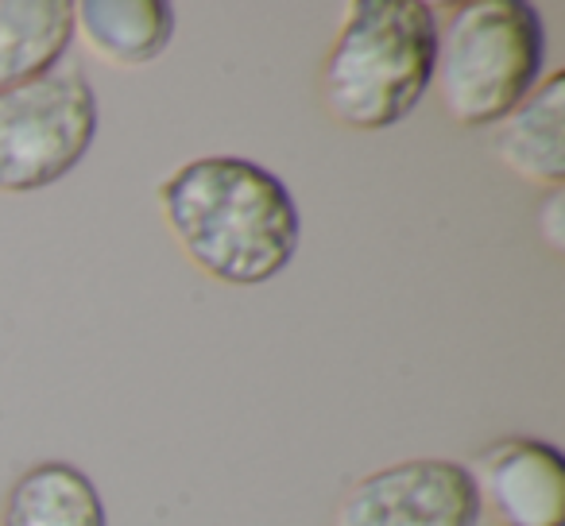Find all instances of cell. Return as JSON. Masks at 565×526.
Returning a JSON list of instances; mask_svg holds the SVG:
<instances>
[{
    "mask_svg": "<svg viewBox=\"0 0 565 526\" xmlns=\"http://www.w3.org/2000/svg\"><path fill=\"white\" fill-rule=\"evenodd\" d=\"M495 526H565V461L542 438L488 441L465 464Z\"/></svg>",
    "mask_w": 565,
    "mask_h": 526,
    "instance_id": "6",
    "label": "cell"
},
{
    "mask_svg": "<svg viewBox=\"0 0 565 526\" xmlns=\"http://www.w3.org/2000/svg\"><path fill=\"white\" fill-rule=\"evenodd\" d=\"M539 233L546 236V244L554 251H565V194L562 190H550L546 202L539 205V217H534Z\"/></svg>",
    "mask_w": 565,
    "mask_h": 526,
    "instance_id": "11",
    "label": "cell"
},
{
    "mask_svg": "<svg viewBox=\"0 0 565 526\" xmlns=\"http://www.w3.org/2000/svg\"><path fill=\"white\" fill-rule=\"evenodd\" d=\"M0 526H109L97 484L71 461H40L12 480Z\"/></svg>",
    "mask_w": 565,
    "mask_h": 526,
    "instance_id": "9",
    "label": "cell"
},
{
    "mask_svg": "<svg viewBox=\"0 0 565 526\" xmlns=\"http://www.w3.org/2000/svg\"><path fill=\"white\" fill-rule=\"evenodd\" d=\"M159 210L182 256L228 287H259L291 268L302 217L287 182L244 155L190 159L159 182Z\"/></svg>",
    "mask_w": 565,
    "mask_h": 526,
    "instance_id": "1",
    "label": "cell"
},
{
    "mask_svg": "<svg viewBox=\"0 0 565 526\" xmlns=\"http://www.w3.org/2000/svg\"><path fill=\"white\" fill-rule=\"evenodd\" d=\"M542 71L546 24L526 0H472L438 20L430 86L454 125H500L534 94Z\"/></svg>",
    "mask_w": 565,
    "mask_h": 526,
    "instance_id": "3",
    "label": "cell"
},
{
    "mask_svg": "<svg viewBox=\"0 0 565 526\" xmlns=\"http://www.w3.org/2000/svg\"><path fill=\"white\" fill-rule=\"evenodd\" d=\"M94 82L74 63L0 89V194H35L63 182L97 140Z\"/></svg>",
    "mask_w": 565,
    "mask_h": 526,
    "instance_id": "4",
    "label": "cell"
},
{
    "mask_svg": "<svg viewBox=\"0 0 565 526\" xmlns=\"http://www.w3.org/2000/svg\"><path fill=\"white\" fill-rule=\"evenodd\" d=\"M174 4L167 0H82L74 4V40L120 71L151 66L174 43Z\"/></svg>",
    "mask_w": 565,
    "mask_h": 526,
    "instance_id": "8",
    "label": "cell"
},
{
    "mask_svg": "<svg viewBox=\"0 0 565 526\" xmlns=\"http://www.w3.org/2000/svg\"><path fill=\"white\" fill-rule=\"evenodd\" d=\"M333 526H480V500L465 461H395L341 492Z\"/></svg>",
    "mask_w": 565,
    "mask_h": 526,
    "instance_id": "5",
    "label": "cell"
},
{
    "mask_svg": "<svg viewBox=\"0 0 565 526\" xmlns=\"http://www.w3.org/2000/svg\"><path fill=\"white\" fill-rule=\"evenodd\" d=\"M438 17L423 0H356L349 4L318 94L341 128L384 132L407 120L434 78Z\"/></svg>",
    "mask_w": 565,
    "mask_h": 526,
    "instance_id": "2",
    "label": "cell"
},
{
    "mask_svg": "<svg viewBox=\"0 0 565 526\" xmlns=\"http://www.w3.org/2000/svg\"><path fill=\"white\" fill-rule=\"evenodd\" d=\"M71 43V0H0V89L63 66Z\"/></svg>",
    "mask_w": 565,
    "mask_h": 526,
    "instance_id": "10",
    "label": "cell"
},
{
    "mask_svg": "<svg viewBox=\"0 0 565 526\" xmlns=\"http://www.w3.org/2000/svg\"><path fill=\"white\" fill-rule=\"evenodd\" d=\"M565 74H550L519 109L492 125V155L523 182L562 190L565 182Z\"/></svg>",
    "mask_w": 565,
    "mask_h": 526,
    "instance_id": "7",
    "label": "cell"
}]
</instances>
